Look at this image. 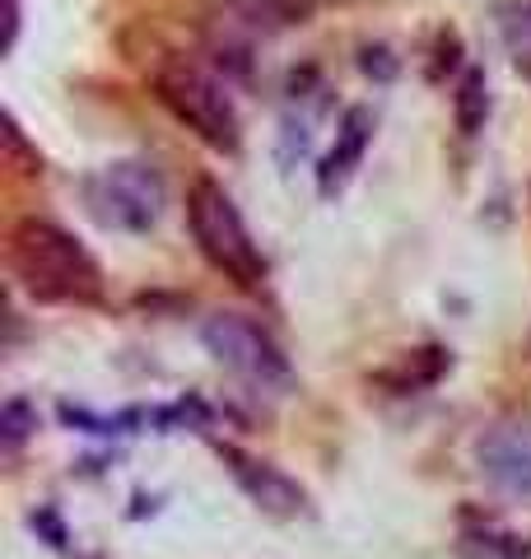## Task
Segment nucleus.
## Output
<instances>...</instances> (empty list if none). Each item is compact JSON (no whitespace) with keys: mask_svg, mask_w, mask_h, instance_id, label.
Returning <instances> with one entry per match:
<instances>
[{"mask_svg":"<svg viewBox=\"0 0 531 559\" xmlns=\"http://www.w3.org/2000/svg\"><path fill=\"white\" fill-rule=\"evenodd\" d=\"M201 345L215 355V364H224L234 378L252 382L261 392H285L294 382L285 345L247 312H210L201 322Z\"/></svg>","mask_w":531,"mask_h":559,"instance_id":"39448f33","label":"nucleus"},{"mask_svg":"<svg viewBox=\"0 0 531 559\" xmlns=\"http://www.w3.org/2000/svg\"><path fill=\"white\" fill-rule=\"evenodd\" d=\"M457 555L462 559H531V536H518L508 527H494V522H481V527L457 532Z\"/></svg>","mask_w":531,"mask_h":559,"instance_id":"9d476101","label":"nucleus"},{"mask_svg":"<svg viewBox=\"0 0 531 559\" xmlns=\"http://www.w3.org/2000/svg\"><path fill=\"white\" fill-rule=\"evenodd\" d=\"M220 462L228 466L234 485L257 503L266 518L290 522V518H304V513H308V489L298 485L294 476H285V471H280L275 462L252 457V452H243V448H234V443H220Z\"/></svg>","mask_w":531,"mask_h":559,"instance_id":"0eeeda50","label":"nucleus"},{"mask_svg":"<svg viewBox=\"0 0 531 559\" xmlns=\"http://www.w3.org/2000/svg\"><path fill=\"white\" fill-rule=\"evenodd\" d=\"M368 140H374V112H368V108H350L341 117V127H335V145L327 150L322 168H317V191H322V197H335V191L354 178V168L364 164Z\"/></svg>","mask_w":531,"mask_h":559,"instance_id":"6e6552de","label":"nucleus"},{"mask_svg":"<svg viewBox=\"0 0 531 559\" xmlns=\"http://www.w3.org/2000/svg\"><path fill=\"white\" fill-rule=\"evenodd\" d=\"M494 28H499V43L512 70L531 84V0H499L494 5Z\"/></svg>","mask_w":531,"mask_h":559,"instance_id":"1a4fd4ad","label":"nucleus"},{"mask_svg":"<svg viewBox=\"0 0 531 559\" xmlns=\"http://www.w3.org/2000/svg\"><path fill=\"white\" fill-rule=\"evenodd\" d=\"M481 476L508 499L531 503V415H504L475 443Z\"/></svg>","mask_w":531,"mask_h":559,"instance_id":"423d86ee","label":"nucleus"},{"mask_svg":"<svg viewBox=\"0 0 531 559\" xmlns=\"http://www.w3.org/2000/svg\"><path fill=\"white\" fill-rule=\"evenodd\" d=\"M442 369H448V349L429 345V349H415L411 359H401V369L378 373V382H387L392 392H420V388H434Z\"/></svg>","mask_w":531,"mask_h":559,"instance_id":"f8f14e48","label":"nucleus"},{"mask_svg":"<svg viewBox=\"0 0 531 559\" xmlns=\"http://www.w3.org/2000/svg\"><path fill=\"white\" fill-rule=\"evenodd\" d=\"M452 117H457V131H462L467 140L485 131V121H489V80H485L481 66H467L462 80H457V90H452Z\"/></svg>","mask_w":531,"mask_h":559,"instance_id":"9b49d317","label":"nucleus"},{"mask_svg":"<svg viewBox=\"0 0 531 559\" xmlns=\"http://www.w3.org/2000/svg\"><path fill=\"white\" fill-rule=\"evenodd\" d=\"M187 234L197 242V252L205 257L210 271H220L228 285L238 289H261L266 275H271V261H266L261 242L247 229L243 210L234 205V197L215 182V178H197L187 191Z\"/></svg>","mask_w":531,"mask_h":559,"instance_id":"f03ea898","label":"nucleus"},{"mask_svg":"<svg viewBox=\"0 0 531 559\" xmlns=\"http://www.w3.org/2000/svg\"><path fill=\"white\" fill-rule=\"evenodd\" d=\"M84 215L108 234H150L164 219L168 182L150 159H117L80 178Z\"/></svg>","mask_w":531,"mask_h":559,"instance_id":"20e7f679","label":"nucleus"},{"mask_svg":"<svg viewBox=\"0 0 531 559\" xmlns=\"http://www.w3.org/2000/svg\"><path fill=\"white\" fill-rule=\"evenodd\" d=\"M154 98L164 103V108L215 154H238L243 150L238 103H234V94H228V84H220L205 66L187 61V57L158 61V70H154Z\"/></svg>","mask_w":531,"mask_h":559,"instance_id":"7ed1b4c3","label":"nucleus"},{"mask_svg":"<svg viewBox=\"0 0 531 559\" xmlns=\"http://www.w3.org/2000/svg\"><path fill=\"white\" fill-rule=\"evenodd\" d=\"M5 266L33 304L94 308L103 299V266L57 219L28 215L5 238Z\"/></svg>","mask_w":531,"mask_h":559,"instance_id":"f257e3e1","label":"nucleus"},{"mask_svg":"<svg viewBox=\"0 0 531 559\" xmlns=\"http://www.w3.org/2000/svg\"><path fill=\"white\" fill-rule=\"evenodd\" d=\"M33 429H38V411H33L28 401H10L5 415H0V439H5V448H20Z\"/></svg>","mask_w":531,"mask_h":559,"instance_id":"ddd939ff","label":"nucleus"}]
</instances>
